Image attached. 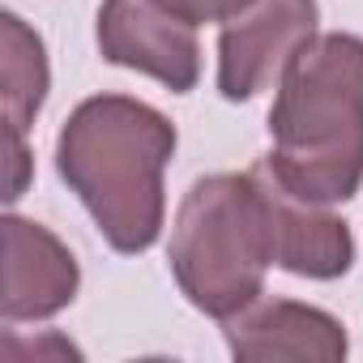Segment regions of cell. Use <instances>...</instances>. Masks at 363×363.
<instances>
[{"mask_svg":"<svg viewBox=\"0 0 363 363\" xmlns=\"http://www.w3.org/2000/svg\"><path fill=\"white\" fill-rule=\"evenodd\" d=\"M316 0H252L244 13L218 26V94L227 103H248L316 39Z\"/></svg>","mask_w":363,"mask_h":363,"instance_id":"4","label":"cell"},{"mask_svg":"<svg viewBox=\"0 0 363 363\" xmlns=\"http://www.w3.org/2000/svg\"><path fill=\"white\" fill-rule=\"evenodd\" d=\"M252 175L261 179V193H265V206H269L274 265L295 274V278H312V282H333V278L350 274V265H354L350 223L337 218L320 201L295 197L282 179L269 171L265 158L252 162Z\"/></svg>","mask_w":363,"mask_h":363,"instance_id":"6","label":"cell"},{"mask_svg":"<svg viewBox=\"0 0 363 363\" xmlns=\"http://www.w3.org/2000/svg\"><path fill=\"white\" fill-rule=\"evenodd\" d=\"M175 145V124L133 94H94L60 124L56 171L116 252L141 257L158 244Z\"/></svg>","mask_w":363,"mask_h":363,"instance_id":"1","label":"cell"},{"mask_svg":"<svg viewBox=\"0 0 363 363\" xmlns=\"http://www.w3.org/2000/svg\"><path fill=\"white\" fill-rule=\"evenodd\" d=\"M94 39L107 65L154 77L171 94H189L201 82L197 26L171 13L162 0H103Z\"/></svg>","mask_w":363,"mask_h":363,"instance_id":"5","label":"cell"},{"mask_svg":"<svg viewBox=\"0 0 363 363\" xmlns=\"http://www.w3.org/2000/svg\"><path fill=\"white\" fill-rule=\"evenodd\" d=\"M162 5L171 9V13H179L184 22H193V26H223V22H231L235 13H244L252 0H162Z\"/></svg>","mask_w":363,"mask_h":363,"instance_id":"10","label":"cell"},{"mask_svg":"<svg viewBox=\"0 0 363 363\" xmlns=\"http://www.w3.org/2000/svg\"><path fill=\"white\" fill-rule=\"evenodd\" d=\"M274 150L265 154L282 184L320 206H342L363 189V39L316 35L286 65L269 107Z\"/></svg>","mask_w":363,"mask_h":363,"instance_id":"2","label":"cell"},{"mask_svg":"<svg viewBox=\"0 0 363 363\" xmlns=\"http://www.w3.org/2000/svg\"><path fill=\"white\" fill-rule=\"evenodd\" d=\"M5 295L0 316L9 325L18 320H52L77 299L82 265L69 252V244L48 231L43 223H30L22 214H5Z\"/></svg>","mask_w":363,"mask_h":363,"instance_id":"7","label":"cell"},{"mask_svg":"<svg viewBox=\"0 0 363 363\" xmlns=\"http://www.w3.org/2000/svg\"><path fill=\"white\" fill-rule=\"evenodd\" d=\"M0 69H5V116H9V133L26 137L48 86H52V69H48V48L43 39L18 18V13H0Z\"/></svg>","mask_w":363,"mask_h":363,"instance_id":"9","label":"cell"},{"mask_svg":"<svg viewBox=\"0 0 363 363\" xmlns=\"http://www.w3.org/2000/svg\"><path fill=\"white\" fill-rule=\"evenodd\" d=\"M227 350L240 363H278V359H308V363H342L350 354L346 325L312 303L299 299H257L231 320H223Z\"/></svg>","mask_w":363,"mask_h":363,"instance_id":"8","label":"cell"},{"mask_svg":"<svg viewBox=\"0 0 363 363\" xmlns=\"http://www.w3.org/2000/svg\"><path fill=\"white\" fill-rule=\"evenodd\" d=\"M167 261L179 295L201 316L231 320L265 295V274L274 265V231L252 167L193 179L171 223Z\"/></svg>","mask_w":363,"mask_h":363,"instance_id":"3","label":"cell"}]
</instances>
